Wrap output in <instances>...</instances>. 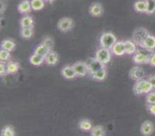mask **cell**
Listing matches in <instances>:
<instances>
[{
	"label": "cell",
	"instance_id": "1",
	"mask_svg": "<svg viewBox=\"0 0 155 136\" xmlns=\"http://www.w3.org/2000/svg\"><path fill=\"white\" fill-rule=\"evenodd\" d=\"M153 87L151 84L149 82L147 79H140L137 81L134 85L133 91L135 95H141L143 94H147L153 90Z\"/></svg>",
	"mask_w": 155,
	"mask_h": 136
},
{
	"label": "cell",
	"instance_id": "2",
	"mask_svg": "<svg viewBox=\"0 0 155 136\" xmlns=\"http://www.w3.org/2000/svg\"><path fill=\"white\" fill-rule=\"evenodd\" d=\"M117 42V37L111 33H104L101 35L100 39V45L101 47L110 49Z\"/></svg>",
	"mask_w": 155,
	"mask_h": 136
},
{
	"label": "cell",
	"instance_id": "3",
	"mask_svg": "<svg viewBox=\"0 0 155 136\" xmlns=\"http://www.w3.org/2000/svg\"><path fill=\"white\" fill-rule=\"evenodd\" d=\"M111 57H112L111 50L107 48H100L95 53V58L105 65L110 62Z\"/></svg>",
	"mask_w": 155,
	"mask_h": 136
},
{
	"label": "cell",
	"instance_id": "4",
	"mask_svg": "<svg viewBox=\"0 0 155 136\" xmlns=\"http://www.w3.org/2000/svg\"><path fill=\"white\" fill-rule=\"evenodd\" d=\"M149 34L150 33H148L147 29L143 27H139L135 29L134 32L133 36H132V40L137 46H140Z\"/></svg>",
	"mask_w": 155,
	"mask_h": 136
},
{
	"label": "cell",
	"instance_id": "5",
	"mask_svg": "<svg viewBox=\"0 0 155 136\" xmlns=\"http://www.w3.org/2000/svg\"><path fill=\"white\" fill-rule=\"evenodd\" d=\"M74 22L71 18L64 17L60 19L57 22V28L63 33H67L73 29Z\"/></svg>",
	"mask_w": 155,
	"mask_h": 136
},
{
	"label": "cell",
	"instance_id": "6",
	"mask_svg": "<svg viewBox=\"0 0 155 136\" xmlns=\"http://www.w3.org/2000/svg\"><path fill=\"white\" fill-rule=\"evenodd\" d=\"M86 63H87V67H88L89 75L94 73V72L98 71L99 69L105 66V65H104L99 60L97 59L95 57L94 58H89L87 61L86 62Z\"/></svg>",
	"mask_w": 155,
	"mask_h": 136
},
{
	"label": "cell",
	"instance_id": "7",
	"mask_svg": "<svg viewBox=\"0 0 155 136\" xmlns=\"http://www.w3.org/2000/svg\"><path fill=\"white\" fill-rule=\"evenodd\" d=\"M73 68L75 70L77 77H84L89 74L88 67L86 62L79 61L73 65Z\"/></svg>",
	"mask_w": 155,
	"mask_h": 136
},
{
	"label": "cell",
	"instance_id": "8",
	"mask_svg": "<svg viewBox=\"0 0 155 136\" xmlns=\"http://www.w3.org/2000/svg\"><path fill=\"white\" fill-rule=\"evenodd\" d=\"M145 71L140 66H134L129 71V77L132 80L137 82L140 79H143L144 78Z\"/></svg>",
	"mask_w": 155,
	"mask_h": 136
},
{
	"label": "cell",
	"instance_id": "9",
	"mask_svg": "<svg viewBox=\"0 0 155 136\" xmlns=\"http://www.w3.org/2000/svg\"><path fill=\"white\" fill-rule=\"evenodd\" d=\"M140 46L147 51L153 52V50L155 49V36L149 34L143 40V43L140 45Z\"/></svg>",
	"mask_w": 155,
	"mask_h": 136
},
{
	"label": "cell",
	"instance_id": "10",
	"mask_svg": "<svg viewBox=\"0 0 155 136\" xmlns=\"http://www.w3.org/2000/svg\"><path fill=\"white\" fill-rule=\"evenodd\" d=\"M149 55L146 53L140 52V51H137L133 55V62L137 65H142V64H148Z\"/></svg>",
	"mask_w": 155,
	"mask_h": 136
},
{
	"label": "cell",
	"instance_id": "11",
	"mask_svg": "<svg viewBox=\"0 0 155 136\" xmlns=\"http://www.w3.org/2000/svg\"><path fill=\"white\" fill-rule=\"evenodd\" d=\"M111 52L116 56H122L125 54L124 41H117L110 49Z\"/></svg>",
	"mask_w": 155,
	"mask_h": 136
},
{
	"label": "cell",
	"instance_id": "12",
	"mask_svg": "<svg viewBox=\"0 0 155 136\" xmlns=\"http://www.w3.org/2000/svg\"><path fill=\"white\" fill-rule=\"evenodd\" d=\"M103 12H104V8L102 4L100 2H94L91 4L89 8V13L94 17H100L103 15Z\"/></svg>",
	"mask_w": 155,
	"mask_h": 136
},
{
	"label": "cell",
	"instance_id": "13",
	"mask_svg": "<svg viewBox=\"0 0 155 136\" xmlns=\"http://www.w3.org/2000/svg\"><path fill=\"white\" fill-rule=\"evenodd\" d=\"M61 74L63 77L66 79H74L76 77H77V73H76L75 70L73 68V65H65L63 67L61 70Z\"/></svg>",
	"mask_w": 155,
	"mask_h": 136
},
{
	"label": "cell",
	"instance_id": "14",
	"mask_svg": "<svg viewBox=\"0 0 155 136\" xmlns=\"http://www.w3.org/2000/svg\"><path fill=\"white\" fill-rule=\"evenodd\" d=\"M18 12L22 14H27L30 12L32 9L31 2L29 0H22L17 5Z\"/></svg>",
	"mask_w": 155,
	"mask_h": 136
},
{
	"label": "cell",
	"instance_id": "15",
	"mask_svg": "<svg viewBox=\"0 0 155 136\" xmlns=\"http://www.w3.org/2000/svg\"><path fill=\"white\" fill-rule=\"evenodd\" d=\"M154 127L151 122L145 121L140 127V132L143 135H150L153 132Z\"/></svg>",
	"mask_w": 155,
	"mask_h": 136
},
{
	"label": "cell",
	"instance_id": "16",
	"mask_svg": "<svg viewBox=\"0 0 155 136\" xmlns=\"http://www.w3.org/2000/svg\"><path fill=\"white\" fill-rule=\"evenodd\" d=\"M45 62L49 65H56L59 62L58 54L51 50L45 58Z\"/></svg>",
	"mask_w": 155,
	"mask_h": 136
},
{
	"label": "cell",
	"instance_id": "17",
	"mask_svg": "<svg viewBox=\"0 0 155 136\" xmlns=\"http://www.w3.org/2000/svg\"><path fill=\"white\" fill-rule=\"evenodd\" d=\"M124 47H125V54L127 55H134L136 52L137 50V44L133 40H126L124 41Z\"/></svg>",
	"mask_w": 155,
	"mask_h": 136
},
{
	"label": "cell",
	"instance_id": "18",
	"mask_svg": "<svg viewBox=\"0 0 155 136\" xmlns=\"http://www.w3.org/2000/svg\"><path fill=\"white\" fill-rule=\"evenodd\" d=\"M21 28H33L34 26V19L30 15H25L19 22Z\"/></svg>",
	"mask_w": 155,
	"mask_h": 136
},
{
	"label": "cell",
	"instance_id": "19",
	"mask_svg": "<svg viewBox=\"0 0 155 136\" xmlns=\"http://www.w3.org/2000/svg\"><path fill=\"white\" fill-rule=\"evenodd\" d=\"M51 50L52 49H49V48H48L47 46H45L43 43H40V44H39V46H37V47L35 49L34 52L33 53H35V54L36 55H40V56H43L44 57V58H46V55L49 54V52H50Z\"/></svg>",
	"mask_w": 155,
	"mask_h": 136
},
{
	"label": "cell",
	"instance_id": "20",
	"mask_svg": "<svg viewBox=\"0 0 155 136\" xmlns=\"http://www.w3.org/2000/svg\"><path fill=\"white\" fill-rule=\"evenodd\" d=\"M134 9L137 12L146 13L147 2L146 0H137L134 3Z\"/></svg>",
	"mask_w": 155,
	"mask_h": 136
},
{
	"label": "cell",
	"instance_id": "21",
	"mask_svg": "<svg viewBox=\"0 0 155 136\" xmlns=\"http://www.w3.org/2000/svg\"><path fill=\"white\" fill-rule=\"evenodd\" d=\"M90 75L94 80H97V81H104L106 78V77H107V69H106L105 66H104V68H101L98 71L91 74Z\"/></svg>",
	"mask_w": 155,
	"mask_h": 136
},
{
	"label": "cell",
	"instance_id": "22",
	"mask_svg": "<svg viewBox=\"0 0 155 136\" xmlns=\"http://www.w3.org/2000/svg\"><path fill=\"white\" fill-rule=\"evenodd\" d=\"M1 48H2V49L12 52L13 51L14 49L15 48V43L13 40L10 39H4L1 43Z\"/></svg>",
	"mask_w": 155,
	"mask_h": 136
},
{
	"label": "cell",
	"instance_id": "23",
	"mask_svg": "<svg viewBox=\"0 0 155 136\" xmlns=\"http://www.w3.org/2000/svg\"><path fill=\"white\" fill-rule=\"evenodd\" d=\"M29 62L31 65H34V66H39V65H41L43 62H45V58L33 53L29 57Z\"/></svg>",
	"mask_w": 155,
	"mask_h": 136
},
{
	"label": "cell",
	"instance_id": "24",
	"mask_svg": "<svg viewBox=\"0 0 155 136\" xmlns=\"http://www.w3.org/2000/svg\"><path fill=\"white\" fill-rule=\"evenodd\" d=\"M79 128L84 131H91L92 129V122L88 119H83L79 122Z\"/></svg>",
	"mask_w": 155,
	"mask_h": 136
},
{
	"label": "cell",
	"instance_id": "25",
	"mask_svg": "<svg viewBox=\"0 0 155 136\" xmlns=\"http://www.w3.org/2000/svg\"><path fill=\"white\" fill-rule=\"evenodd\" d=\"M19 69V64L15 62H8L6 64L7 74H13Z\"/></svg>",
	"mask_w": 155,
	"mask_h": 136
},
{
	"label": "cell",
	"instance_id": "26",
	"mask_svg": "<svg viewBox=\"0 0 155 136\" xmlns=\"http://www.w3.org/2000/svg\"><path fill=\"white\" fill-rule=\"evenodd\" d=\"M90 133L92 136H104L106 134L105 129L102 125H97L93 127Z\"/></svg>",
	"mask_w": 155,
	"mask_h": 136
},
{
	"label": "cell",
	"instance_id": "27",
	"mask_svg": "<svg viewBox=\"0 0 155 136\" xmlns=\"http://www.w3.org/2000/svg\"><path fill=\"white\" fill-rule=\"evenodd\" d=\"M31 5L33 11H40L45 7L44 0H31Z\"/></svg>",
	"mask_w": 155,
	"mask_h": 136
},
{
	"label": "cell",
	"instance_id": "28",
	"mask_svg": "<svg viewBox=\"0 0 155 136\" xmlns=\"http://www.w3.org/2000/svg\"><path fill=\"white\" fill-rule=\"evenodd\" d=\"M32 35H33V28H21L20 36L23 39H30Z\"/></svg>",
	"mask_w": 155,
	"mask_h": 136
},
{
	"label": "cell",
	"instance_id": "29",
	"mask_svg": "<svg viewBox=\"0 0 155 136\" xmlns=\"http://www.w3.org/2000/svg\"><path fill=\"white\" fill-rule=\"evenodd\" d=\"M147 11L146 14L153 15L155 13V0H146Z\"/></svg>",
	"mask_w": 155,
	"mask_h": 136
},
{
	"label": "cell",
	"instance_id": "30",
	"mask_svg": "<svg viewBox=\"0 0 155 136\" xmlns=\"http://www.w3.org/2000/svg\"><path fill=\"white\" fill-rule=\"evenodd\" d=\"M1 134L2 136H14L15 135V131L12 126L7 125L2 128L1 131Z\"/></svg>",
	"mask_w": 155,
	"mask_h": 136
},
{
	"label": "cell",
	"instance_id": "31",
	"mask_svg": "<svg viewBox=\"0 0 155 136\" xmlns=\"http://www.w3.org/2000/svg\"><path fill=\"white\" fill-rule=\"evenodd\" d=\"M10 52L7 50L2 49L0 51V61L2 62H6L10 59Z\"/></svg>",
	"mask_w": 155,
	"mask_h": 136
},
{
	"label": "cell",
	"instance_id": "32",
	"mask_svg": "<svg viewBox=\"0 0 155 136\" xmlns=\"http://www.w3.org/2000/svg\"><path fill=\"white\" fill-rule=\"evenodd\" d=\"M146 102L147 105H155V92L151 91L147 94Z\"/></svg>",
	"mask_w": 155,
	"mask_h": 136
},
{
	"label": "cell",
	"instance_id": "33",
	"mask_svg": "<svg viewBox=\"0 0 155 136\" xmlns=\"http://www.w3.org/2000/svg\"><path fill=\"white\" fill-rule=\"evenodd\" d=\"M42 43H43L45 46H47V47L49 48V49H52L53 48V46H54V41H53V39H52L51 37H50V36H46V37H45L44 39H43Z\"/></svg>",
	"mask_w": 155,
	"mask_h": 136
},
{
	"label": "cell",
	"instance_id": "34",
	"mask_svg": "<svg viewBox=\"0 0 155 136\" xmlns=\"http://www.w3.org/2000/svg\"><path fill=\"white\" fill-rule=\"evenodd\" d=\"M6 74V65H5V62H0V75H1V76H4V75H5Z\"/></svg>",
	"mask_w": 155,
	"mask_h": 136
},
{
	"label": "cell",
	"instance_id": "35",
	"mask_svg": "<svg viewBox=\"0 0 155 136\" xmlns=\"http://www.w3.org/2000/svg\"><path fill=\"white\" fill-rule=\"evenodd\" d=\"M148 64H150V65L151 66L155 67V52H151V53H150L149 55Z\"/></svg>",
	"mask_w": 155,
	"mask_h": 136
},
{
	"label": "cell",
	"instance_id": "36",
	"mask_svg": "<svg viewBox=\"0 0 155 136\" xmlns=\"http://www.w3.org/2000/svg\"><path fill=\"white\" fill-rule=\"evenodd\" d=\"M147 80H148L149 82L151 84L153 89H155V75H149V76L147 77Z\"/></svg>",
	"mask_w": 155,
	"mask_h": 136
},
{
	"label": "cell",
	"instance_id": "37",
	"mask_svg": "<svg viewBox=\"0 0 155 136\" xmlns=\"http://www.w3.org/2000/svg\"><path fill=\"white\" fill-rule=\"evenodd\" d=\"M147 110L153 115H155V105H147Z\"/></svg>",
	"mask_w": 155,
	"mask_h": 136
},
{
	"label": "cell",
	"instance_id": "38",
	"mask_svg": "<svg viewBox=\"0 0 155 136\" xmlns=\"http://www.w3.org/2000/svg\"><path fill=\"white\" fill-rule=\"evenodd\" d=\"M45 2H46V3H50V4H52L53 2H54V0H44Z\"/></svg>",
	"mask_w": 155,
	"mask_h": 136
}]
</instances>
